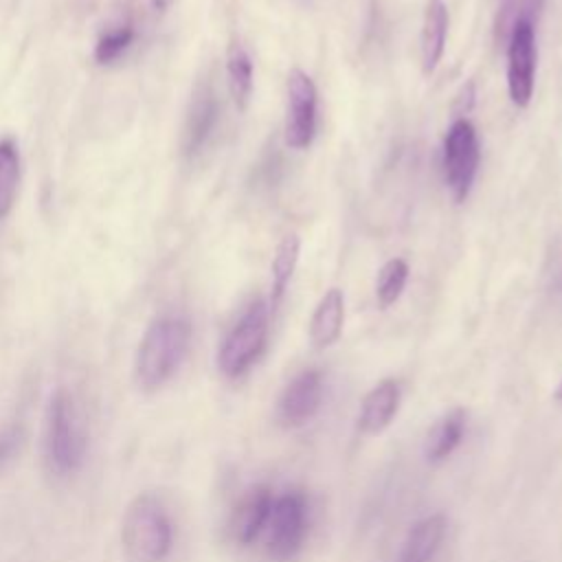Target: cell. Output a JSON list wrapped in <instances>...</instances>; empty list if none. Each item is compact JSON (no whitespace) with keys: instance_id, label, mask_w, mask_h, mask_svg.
I'll use <instances>...</instances> for the list:
<instances>
[{"instance_id":"obj_8","label":"cell","mask_w":562,"mask_h":562,"mask_svg":"<svg viewBox=\"0 0 562 562\" xmlns=\"http://www.w3.org/2000/svg\"><path fill=\"white\" fill-rule=\"evenodd\" d=\"M536 31L531 22H520L507 37V90L518 108H527L536 83Z\"/></svg>"},{"instance_id":"obj_21","label":"cell","mask_w":562,"mask_h":562,"mask_svg":"<svg viewBox=\"0 0 562 562\" xmlns=\"http://www.w3.org/2000/svg\"><path fill=\"white\" fill-rule=\"evenodd\" d=\"M408 281V263L402 257L389 259L375 279V296L380 307H391L404 292Z\"/></svg>"},{"instance_id":"obj_23","label":"cell","mask_w":562,"mask_h":562,"mask_svg":"<svg viewBox=\"0 0 562 562\" xmlns=\"http://www.w3.org/2000/svg\"><path fill=\"white\" fill-rule=\"evenodd\" d=\"M553 397H555L558 402H562V380L558 382V386H555V391H553Z\"/></svg>"},{"instance_id":"obj_15","label":"cell","mask_w":562,"mask_h":562,"mask_svg":"<svg viewBox=\"0 0 562 562\" xmlns=\"http://www.w3.org/2000/svg\"><path fill=\"white\" fill-rule=\"evenodd\" d=\"M342 325H345V294L338 288H329L321 296V301L310 318L312 345L316 349L331 347L340 338Z\"/></svg>"},{"instance_id":"obj_13","label":"cell","mask_w":562,"mask_h":562,"mask_svg":"<svg viewBox=\"0 0 562 562\" xmlns=\"http://www.w3.org/2000/svg\"><path fill=\"white\" fill-rule=\"evenodd\" d=\"M443 514H428L419 518L404 536L395 562H435L446 538Z\"/></svg>"},{"instance_id":"obj_19","label":"cell","mask_w":562,"mask_h":562,"mask_svg":"<svg viewBox=\"0 0 562 562\" xmlns=\"http://www.w3.org/2000/svg\"><path fill=\"white\" fill-rule=\"evenodd\" d=\"M299 250H301V241L294 233L285 235L277 250H274V257H272V307L279 305L292 274H294V268L299 263Z\"/></svg>"},{"instance_id":"obj_12","label":"cell","mask_w":562,"mask_h":562,"mask_svg":"<svg viewBox=\"0 0 562 562\" xmlns=\"http://www.w3.org/2000/svg\"><path fill=\"white\" fill-rule=\"evenodd\" d=\"M400 402H402L400 382L393 378L380 380L375 386L367 391V395L360 402L358 430L371 437L384 432L393 424L400 411Z\"/></svg>"},{"instance_id":"obj_10","label":"cell","mask_w":562,"mask_h":562,"mask_svg":"<svg viewBox=\"0 0 562 562\" xmlns=\"http://www.w3.org/2000/svg\"><path fill=\"white\" fill-rule=\"evenodd\" d=\"M274 503V490L266 483L250 485L241 492L228 516V536L239 547L255 544L268 525L270 509Z\"/></svg>"},{"instance_id":"obj_3","label":"cell","mask_w":562,"mask_h":562,"mask_svg":"<svg viewBox=\"0 0 562 562\" xmlns=\"http://www.w3.org/2000/svg\"><path fill=\"white\" fill-rule=\"evenodd\" d=\"M176 542V525L158 494H136L121 520V547L130 562H165Z\"/></svg>"},{"instance_id":"obj_9","label":"cell","mask_w":562,"mask_h":562,"mask_svg":"<svg viewBox=\"0 0 562 562\" xmlns=\"http://www.w3.org/2000/svg\"><path fill=\"white\" fill-rule=\"evenodd\" d=\"M323 393V373L318 369H303L283 386L277 402V419L285 428L305 426L321 411Z\"/></svg>"},{"instance_id":"obj_5","label":"cell","mask_w":562,"mask_h":562,"mask_svg":"<svg viewBox=\"0 0 562 562\" xmlns=\"http://www.w3.org/2000/svg\"><path fill=\"white\" fill-rule=\"evenodd\" d=\"M310 533V501L305 492L290 487L274 494L268 525L263 529V547L274 562L294 560L305 547Z\"/></svg>"},{"instance_id":"obj_22","label":"cell","mask_w":562,"mask_h":562,"mask_svg":"<svg viewBox=\"0 0 562 562\" xmlns=\"http://www.w3.org/2000/svg\"><path fill=\"white\" fill-rule=\"evenodd\" d=\"M134 37H136V31H134V26H132L130 22L119 24V26L105 31V33L97 40V44H94V59H97L99 64H112V61H116V59L132 46Z\"/></svg>"},{"instance_id":"obj_20","label":"cell","mask_w":562,"mask_h":562,"mask_svg":"<svg viewBox=\"0 0 562 562\" xmlns=\"http://www.w3.org/2000/svg\"><path fill=\"white\" fill-rule=\"evenodd\" d=\"M544 0H498L494 33L498 42H507L509 33L520 22H531L538 18Z\"/></svg>"},{"instance_id":"obj_14","label":"cell","mask_w":562,"mask_h":562,"mask_svg":"<svg viewBox=\"0 0 562 562\" xmlns=\"http://www.w3.org/2000/svg\"><path fill=\"white\" fill-rule=\"evenodd\" d=\"M468 426V413L463 408H450L432 422L424 439V457L428 463L448 461L461 446Z\"/></svg>"},{"instance_id":"obj_18","label":"cell","mask_w":562,"mask_h":562,"mask_svg":"<svg viewBox=\"0 0 562 562\" xmlns=\"http://www.w3.org/2000/svg\"><path fill=\"white\" fill-rule=\"evenodd\" d=\"M20 184V151L11 138L0 140V220L7 217L15 204Z\"/></svg>"},{"instance_id":"obj_1","label":"cell","mask_w":562,"mask_h":562,"mask_svg":"<svg viewBox=\"0 0 562 562\" xmlns=\"http://www.w3.org/2000/svg\"><path fill=\"white\" fill-rule=\"evenodd\" d=\"M83 413L66 386H57L44 408L42 461L53 479L75 476L86 461Z\"/></svg>"},{"instance_id":"obj_4","label":"cell","mask_w":562,"mask_h":562,"mask_svg":"<svg viewBox=\"0 0 562 562\" xmlns=\"http://www.w3.org/2000/svg\"><path fill=\"white\" fill-rule=\"evenodd\" d=\"M270 307L263 299L252 301L224 336L217 351V369L226 378H241L261 358L268 342Z\"/></svg>"},{"instance_id":"obj_17","label":"cell","mask_w":562,"mask_h":562,"mask_svg":"<svg viewBox=\"0 0 562 562\" xmlns=\"http://www.w3.org/2000/svg\"><path fill=\"white\" fill-rule=\"evenodd\" d=\"M226 77L237 110H246L252 94V61L237 40H233L226 50Z\"/></svg>"},{"instance_id":"obj_7","label":"cell","mask_w":562,"mask_h":562,"mask_svg":"<svg viewBox=\"0 0 562 562\" xmlns=\"http://www.w3.org/2000/svg\"><path fill=\"white\" fill-rule=\"evenodd\" d=\"M316 132V86L307 72L292 68L288 75V108H285V145L303 149Z\"/></svg>"},{"instance_id":"obj_16","label":"cell","mask_w":562,"mask_h":562,"mask_svg":"<svg viewBox=\"0 0 562 562\" xmlns=\"http://www.w3.org/2000/svg\"><path fill=\"white\" fill-rule=\"evenodd\" d=\"M448 35V7L443 0H430L424 9L422 22V70L424 75L435 72L443 57Z\"/></svg>"},{"instance_id":"obj_6","label":"cell","mask_w":562,"mask_h":562,"mask_svg":"<svg viewBox=\"0 0 562 562\" xmlns=\"http://www.w3.org/2000/svg\"><path fill=\"white\" fill-rule=\"evenodd\" d=\"M479 158L481 151L474 125L465 116L454 119L443 138V178L454 202H463L470 195Z\"/></svg>"},{"instance_id":"obj_11","label":"cell","mask_w":562,"mask_h":562,"mask_svg":"<svg viewBox=\"0 0 562 562\" xmlns=\"http://www.w3.org/2000/svg\"><path fill=\"white\" fill-rule=\"evenodd\" d=\"M220 116L217 94L211 83H200L191 97L184 130H182V151L187 156H195L202 151L206 140L211 138Z\"/></svg>"},{"instance_id":"obj_2","label":"cell","mask_w":562,"mask_h":562,"mask_svg":"<svg viewBox=\"0 0 562 562\" xmlns=\"http://www.w3.org/2000/svg\"><path fill=\"white\" fill-rule=\"evenodd\" d=\"M191 325L182 316H160L143 334L134 356V380L143 391L162 389L182 367Z\"/></svg>"}]
</instances>
